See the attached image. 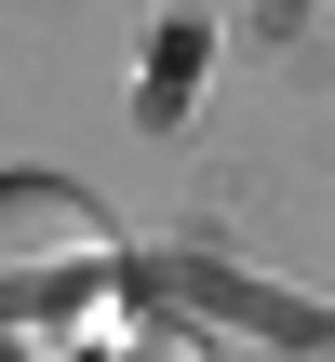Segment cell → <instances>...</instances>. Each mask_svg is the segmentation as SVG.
I'll use <instances>...</instances> for the list:
<instances>
[{
    "label": "cell",
    "instance_id": "1",
    "mask_svg": "<svg viewBox=\"0 0 335 362\" xmlns=\"http://www.w3.org/2000/svg\"><path fill=\"white\" fill-rule=\"evenodd\" d=\"M107 215L67 188V175H0V322L13 336H40V322H67L94 282H107Z\"/></svg>",
    "mask_w": 335,
    "mask_h": 362
},
{
    "label": "cell",
    "instance_id": "2",
    "mask_svg": "<svg viewBox=\"0 0 335 362\" xmlns=\"http://www.w3.org/2000/svg\"><path fill=\"white\" fill-rule=\"evenodd\" d=\"M94 362H215V349H201L188 322H148V309H134V322H107V336H94Z\"/></svg>",
    "mask_w": 335,
    "mask_h": 362
}]
</instances>
